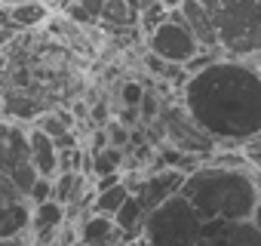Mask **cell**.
I'll use <instances>...</instances> for the list:
<instances>
[{"label": "cell", "instance_id": "obj_14", "mask_svg": "<svg viewBox=\"0 0 261 246\" xmlns=\"http://www.w3.org/2000/svg\"><path fill=\"white\" fill-rule=\"evenodd\" d=\"M145 206L129 194L126 197V203L114 212V225H117V231H120V237H123V243H133V240H139L142 237V228H145Z\"/></svg>", "mask_w": 261, "mask_h": 246}, {"label": "cell", "instance_id": "obj_17", "mask_svg": "<svg viewBox=\"0 0 261 246\" xmlns=\"http://www.w3.org/2000/svg\"><path fill=\"white\" fill-rule=\"evenodd\" d=\"M126 197H129V188H126L123 182H117V185H111V188H105V191H95L89 212H98V215H111V218H114V212L126 203Z\"/></svg>", "mask_w": 261, "mask_h": 246}, {"label": "cell", "instance_id": "obj_16", "mask_svg": "<svg viewBox=\"0 0 261 246\" xmlns=\"http://www.w3.org/2000/svg\"><path fill=\"white\" fill-rule=\"evenodd\" d=\"M123 160H126L123 148H111V145H105V148L92 151V157H89V173L98 176V179H101V176H120Z\"/></svg>", "mask_w": 261, "mask_h": 246}, {"label": "cell", "instance_id": "obj_21", "mask_svg": "<svg viewBox=\"0 0 261 246\" xmlns=\"http://www.w3.org/2000/svg\"><path fill=\"white\" fill-rule=\"evenodd\" d=\"M160 99H157V92H151V89H145V95H142V102H139V117L148 123V120H157L160 117Z\"/></svg>", "mask_w": 261, "mask_h": 246}, {"label": "cell", "instance_id": "obj_26", "mask_svg": "<svg viewBox=\"0 0 261 246\" xmlns=\"http://www.w3.org/2000/svg\"><path fill=\"white\" fill-rule=\"evenodd\" d=\"M258 231H261V194H258V203H255V212H252V218H249Z\"/></svg>", "mask_w": 261, "mask_h": 246}, {"label": "cell", "instance_id": "obj_28", "mask_svg": "<svg viewBox=\"0 0 261 246\" xmlns=\"http://www.w3.org/2000/svg\"><path fill=\"white\" fill-rule=\"evenodd\" d=\"M0 28H13V25H10V10H7V7H0Z\"/></svg>", "mask_w": 261, "mask_h": 246}, {"label": "cell", "instance_id": "obj_8", "mask_svg": "<svg viewBox=\"0 0 261 246\" xmlns=\"http://www.w3.org/2000/svg\"><path fill=\"white\" fill-rule=\"evenodd\" d=\"M28 222H31V203L13 188L7 173H0V240L28 234Z\"/></svg>", "mask_w": 261, "mask_h": 246}, {"label": "cell", "instance_id": "obj_3", "mask_svg": "<svg viewBox=\"0 0 261 246\" xmlns=\"http://www.w3.org/2000/svg\"><path fill=\"white\" fill-rule=\"evenodd\" d=\"M206 7L218 50L230 59H252L261 53V0H200Z\"/></svg>", "mask_w": 261, "mask_h": 246}, {"label": "cell", "instance_id": "obj_6", "mask_svg": "<svg viewBox=\"0 0 261 246\" xmlns=\"http://www.w3.org/2000/svg\"><path fill=\"white\" fill-rule=\"evenodd\" d=\"M157 123H160L163 136L172 142V148L181 151V154H191V157H194V154L209 157V154L215 151V142H212V139L197 127V123L191 120V114L181 108V102H178V105H163Z\"/></svg>", "mask_w": 261, "mask_h": 246}, {"label": "cell", "instance_id": "obj_13", "mask_svg": "<svg viewBox=\"0 0 261 246\" xmlns=\"http://www.w3.org/2000/svg\"><path fill=\"white\" fill-rule=\"evenodd\" d=\"M123 243L117 225L111 215H98V212H89L80 225V246H117Z\"/></svg>", "mask_w": 261, "mask_h": 246}, {"label": "cell", "instance_id": "obj_24", "mask_svg": "<svg viewBox=\"0 0 261 246\" xmlns=\"http://www.w3.org/2000/svg\"><path fill=\"white\" fill-rule=\"evenodd\" d=\"M142 95H145V86H142V83H133V80H129V83L123 86V102H126L129 108H136V111H139Z\"/></svg>", "mask_w": 261, "mask_h": 246}, {"label": "cell", "instance_id": "obj_18", "mask_svg": "<svg viewBox=\"0 0 261 246\" xmlns=\"http://www.w3.org/2000/svg\"><path fill=\"white\" fill-rule=\"evenodd\" d=\"M101 7H105V0H65V16L71 22H83V25H92L101 19Z\"/></svg>", "mask_w": 261, "mask_h": 246}, {"label": "cell", "instance_id": "obj_2", "mask_svg": "<svg viewBox=\"0 0 261 246\" xmlns=\"http://www.w3.org/2000/svg\"><path fill=\"white\" fill-rule=\"evenodd\" d=\"M178 194L203 222H249L261 194V176L255 169H221L200 163L185 176Z\"/></svg>", "mask_w": 261, "mask_h": 246}, {"label": "cell", "instance_id": "obj_12", "mask_svg": "<svg viewBox=\"0 0 261 246\" xmlns=\"http://www.w3.org/2000/svg\"><path fill=\"white\" fill-rule=\"evenodd\" d=\"M178 16L191 28V34L197 37L200 50H218L215 25H212V19H209V13H206V7L200 4V0H185V4L178 7Z\"/></svg>", "mask_w": 261, "mask_h": 246}, {"label": "cell", "instance_id": "obj_4", "mask_svg": "<svg viewBox=\"0 0 261 246\" xmlns=\"http://www.w3.org/2000/svg\"><path fill=\"white\" fill-rule=\"evenodd\" d=\"M203 218L181 197H169L145 215L142 243L145 246H197L203 237Z\"/></svg>", "mask_w": 261, "mask_h": 246}, {"label": "cell", "instance_id": "obj_20", "mask_svg": "<svg viewBox=\"0 0 261 246\" xmlns=\"http://www.w3.org/2000/svg\"><path fill=\"white\" fill-rule=\"evenodd\" d=\"M166 16H169V13L160 7V0H151V4L139 13V25H142V31H145V34H151V31H154Z\"/></svg>", "mask_w": 261, "mask_h": 246}, {"label": "cell", "instance_id": "obj_30", "mask_svg": "<svg viewBox=\"0 0 261 246\" xmlns=\"http://www.w3.org/2000/svg\"><path fill=\"white\" fill-rule=\"evenodd\" d=\"M19 4H28V0H0V7H19Z\"/></svg>", "mask_w": 261, "mask_h": 246}, {"label": "cell", "instance_id": "obj_7", "mask_svg": "<svg viewBox=\"0 0 261 246\" xmlns=\"http://www.w3.org/2000/svg\"><path fill=\"white\" fill-rule=\"evenodd\" d=\"M185 176L188 173H181V169H157V173H145L142 179H136V182H123L126 188H129V194H133L142 206H145V212H151L154 206H160L163 200H169V197H175L178 191H181V185H185Z\"/></svg>", "mask_w": 261, "mask_h": 246}, {"label": "cell", "instance_id": "obj_1", "mask_svg": "<svg viewBox=\"0 0 261 246\" xmlns=\"http://www.w3.org/2000/svg\"><path fill=\"white\" fill-rule=\"evenodd\" d=\"M181 108L215 142L240 148L261 133V68L221 56L181 83Z\"/></svg>", "mask_w": 261, "mask_h": 246}, {"label": "cell", "instance_id": "obj_11", "mask_svg": "<svg viewBox=\"0 0 261 246\" xmlns=\"http://www.w3.org/2000/svg\"><path fill=\"white\" fill-rule=\"evenodd\" d=\"M28 157H31V166L37 169L40 179H56L59 176V148L49 136H43L37 127L28 130Z\"/></svg>", "mask_w": 261, "mask_h": 246}, {"label": "cell", "instance_id": "obj_10", "mask_svg": "<svg viewBox=\"0 0 261 246\" xmlns=\"http://www.w3.org/2000/svg\"><path fill=\"white\" fill-rule=\"evenodd\" d=\"M65 206L56 203V200H46V203H37L31 206V222H28V234L37 246H49L56 243L59 231L65 228Z\"/></svg>", "mask_w": 261, "mask_h": 246}, {"label": "cell", "instance_id": "obj_29", "mask_svg": "<svg viewBox=\"0 0 261 246\" xmlns=\"http://www.w3.org/2000/svg\"><path fill=\"white\" fill-rule=\"evenodd\" d=\"M40 4H43L46 10H59V7H65V0H40Z\"/></svg>", "mask_w": 261, "mask_h": 246}, {"label": "cell", "instance_id": "obj_27", "mask_svg": "<svg viewBox=\"0 0 261 246\" xmlns=\"http://www.w3.org/2000/svg\"><path fill=\"white\" fill-rule=\"evenodd\" d=\"M181 4H185V0H160V7H163L166 13H175V10H178Z\"/></svg>", "mask_w": 261, "mask_h": 246}, {"label": "cell", "instance_id": "obj_5", "mask_svg": "<svg viewBox=\"0 0 261 246\" xmlns=\"http://www.w3.org/2000/svg\"><path fill=\"white\" fill-rule=\"evenodd\" d=\"M148 53L160 62H169V65H178L185 68L191 59H197L203 50L197 43V37L191 34V28L181 22L178 10L169 13L151 34H148Z\"/></svg>", "mask_w": 261, "mask_h": 246}, {"label": "cell", "instance_id": "obj_25", "mask_svg": "<svg viewBox=\"0 0 261 246\" xmlns=\"http://www.w3.org/2000/svg\"><path fill=\"white\" fill-rule=\"evenodd\" d=\"M13 40H16V31L13 28H0V50H7Z\"/></svg>", "mask_w": 261, "mask_h": 246}, {"label": "cell", "instance_id": "obj_31", "mask_svg": "<svg viewBox=\"0 0 261 246\" xmlns=\"http://www.w3.org/2000/svg\"><path fill=\"white\" fill-rule=\"evenodd\" d=\"M249 62H252V65H255V68H261V53H258V56H252V59H249Z\"/></svg>", "mask_w": 261, "mask_h": 246}, {"label": "cell", "instance_id": "obj_9", "mask_svg": "<svg viewBox=\"0 0 261 246\" xmlns=\"http://www.w3.org/2000/svg\"><path fill=\"white\" fill-rule=\"evenodd\" d=\"M197 246H261V231L252 222H206Z\"/></svg>", "mask_w": 261, "mask_h": 246}, {"label": "cell", "instance_id": "obj_15", "mask_svg": "<svg viewBox=\"0 0 261 246\" xmlns=\"http://www.w3.org/2000/svg\"><path fill=\"white\" fill-rule=\"evenodd\" d=\"M10 10V25L16 34L22 31H31L37 25H43L49 19V10L40 4V0H28V4H19V7H7Z\"/></svg>", "mask_w": 261, "mask_h": 246}, {"label": "cell", "instance_id": "obj_22", "mask_svg": "<svg viewBox=\"0 0 261 246\" xmlns=\"http://www.w3.org/2000/svg\"><path fill=\"white\" fill-rule=\"evenodd\" d=\"M240 151H243V157H246V163L261 176V133L255 136V139H249L246 145H240Z\"/></svg>", "mask_w": 261, "mask_h": 246}, {"label": "cell", "instance_id": "obj_23", "mask_svg": "<svg viewBox=\"0 0 261 246\" xmlns=\"http://www.w3.org/2000/svg\"><path fill=\"white\" fill-rule=\"evenodd\" d=\"M46 200H53V182L49 179H37L31 194H28V203L37 206V203H46Z\"/></svg>", "mask_w": 261, "mask_h": 246}, {"label": "cell", "instance_id": "obj_19", "mask_svg": "<svg viewBox=\"0 0 261 246\" xmlns=\"http://www.w3.org/2000/svg\"><path fill=\"white\" fill-rule=\"evenodd\" d=\"M101 22H108V25H136L139 22V16L129 10L123 0H105V7H101Z\"/></svg>", "mask_w": 261, "mask_h": 246}]
</instances>
